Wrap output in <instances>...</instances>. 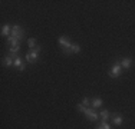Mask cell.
Here are the masks:
<instances>
[{
  "label": "cell",
  "mask_w": 135,
  "mask_h": 129,
  "mask_svg": "<svg viewBox=\"0 0 135 129\" xmlns=\"http://www.w3.org/2000/svg\"><path fill=\"white\" fill-rule=\"evenodd\" d=\"M122 73V66L119 62H115L114 64L111 66V69L108 70V76L112 77V79H117V77H119Z\"/></svg>",
  "instance_id": "obj_1"
},
{
  "label": "cell",
  "mask_w": 135,
  "mask_h": 129,
  "mask_svg": "<svg viewBox=\"0 0 135 129\" xmlns=\"http://www.w3.org/2000/svg\"><path fill=\"white\" fill-rule=\"evenodd\" d=\"M40 49H42V47L37 46L35 50H29L27 53H26V56H25V57H26V62H29V63H36L37 59H39Z\"/></svg>",
  "instance_id": "obj_2"
},
{
  "label": "cell",
  "mask_w": 135,
  "mask_h": 129,
  "mask_svg": "<svg viewBox=\"0 0 135 129\" xmlns=\"http://www.w3.org/2000/svg\"><path fill=\"white\" fill-rule=\"evenodd\" d=\"M10 36L19 39V40L22 42V39H23V36H25L23 27H22V26H19V24H13V26H12V33H10Z\"/></svg>",
  "instance_id": "obj_3"
},
{
  "label": "cell",
  "mask_w": 135,
  "mask_h": 129,
  "mask_svg": "<svg viewBox=\"0 0 135 129\" xmlns=\"http://www.w3.org/2000/svg\"><path fill=\"white\" fill-rule=\"evenodd\" d=\"M83 115H85V118L88 119V121H91V122H96L99 119V113L95 111L94 108H92V109L86 108V111L83 112Z\"/></svg>",
  "instance_id": "obj_4"
},
{
  "label": "cell",
  "mask_w": 135,
  "mask_h": 129,
  "mask_svg": "<svg viewBox=\"0 0 135 129\" xmlns=\"http://www.w3.org/2000/svg\"><path fill=\"white\" fill-rule=\"evenodd\" d=\"M81 52V44L78 43H72L68 49H62L63 54H72V53H79Z\"/></svg>",
  "instance_id": "obj_5"
},
{
  "label": "cell",
  "mask_w": 135,
  "mask_h": 129,
  "mask_svg": "<svg viewBox=\"0 0 135 129\" xmlns=\"http://www.w3.org/2000/svg\"><path fill=\"white\" fill-rule=\"evenodd\" d=\"M13 66L16 67V70H17V72H23V70H25V67H26V64H25V60L22 59L20 56H17V57L15 59Z\"/></svg>",
  "instance_id": "obj_6"
},
{
  "label": "cell",
  "mask_w": 135,
  "mask_h": 129,
  "mask_svg": "<svg viewBox=\"0 0 135 129\" xmlns=\"http://www.w3.org/2000/svg\"><path fill=\"white\" fill-rule=\"evenodd\" d=\"M57 43H59V46L62 47V49H68V47L72 44L68 36H59V37H57Z\"/></svg>",
  "instance_id": "obj_7"
},
{
  "label": "cell",
  "mask_w": 135,
  "mask_h": 129,
  "mask_svg": "<svg viewBox=\"0 0 135 129\" xmlns=\"http://www.w3.org/2000/svg\"><path fill=\"white\" fill-rule=\"evenodd\" d=\"M111 119H112V123L115 126H119V125H122V122H124V116L121 113H114L111 116Z\"/></svg>",
  "instance_id": "obj_8"
},
{
  "label": "cell",
  "mask_w": 135,
  "mask_h": 129,
  "mask_svg": "<svg viewBox=\"0 0 135 129\" xmlns=\"http://www.w3.org/2000/svg\"><path fill=\"white\" fill-rule=\"evenodd\" d=\"M121 66L124 67V69H129L131 64H132V59L131 57H124V59H121Z\"/></svg>",
  "instance_id": "obj_9"
},
{
  "label": "cell",
  "mask_w": 135,
  "mask_h": 129,
  "mask_svg": "<svg viewBox=\"0 0 135 129\" xmlns=\"http://www.w3.org/2000/svg\"><path fill=\"white\" fill-rule=\"evenodd\" d=\"M9 33H12V26L10 24H3L2 26V36L9 37V36H10Z\"/></svg>",
  "instance_id": "obj_10"
},
{
  "label": "cell",
  "mask_w": 135,
  "mask_h": 129,
  "mask_svg": "<svg viewBox=\"0 0 135 129\" xmlns=\"http://www.w3.org/2000/svg\"><path fill=\"white\" fill-rule=\"evenodd\" d=\"M99 118L102 119V122H108V119H111V113H109V111L104 109V111H101V113H99Z\"/></svg>",
  "instance_id": "obj_11"
},
{
  "label": "cell",
  "mask_w": 135,
  "mask_h": 129,
  "mask_svg": "<svg viewBox=\"0 0 135 129\" xmlns=\"http://www.w3.org/2000/svg\"><path fill=\"white\" fill-rule=\"evenodd\" d=\"M102 103H104V101H102V99L95 98V99H92V101H91V106H92L94 109H98V108H101V106H102Z\"/></svg>",
  "instance_id": "obj_12"
},
{
  "label": "cell",
  "mask_w": 135,
  "mask_h": 129,
  "mask_svg": "<svg viewBox=\"0 0 135 129\" xmlns=\"http://www.w3.org/2000/svg\"><path fill=\"white\" fill-rule=\"evenodd\" d=\"M27 46H29V49H30V50H35L39 44H37V42H36V39H35V37H30V39H27Z\"/></svg>",
  "instance_id": "obj_13"
},
{
  "label": "cell",
  "mask_w": 135,
  "mask_h": 129,
  "mask_svg": "<svg viewBox=\"0 0 135 129\" xmlns=\"http://www.w3.org/2000/svg\"><path fill=\"white\" fill-rule=\"evenodd\" d=\"M13 63H15V57H12L10 54H9V56H6L4 59H3V64H4V66H9V67H10Z\"/></svg>",
  "instance_id": "obj_14"
},
{
  "label": "cell",
  "mask_w": 135,
  "mask_h": 129,
  "mask_svg": "<svg viewBox=\"0 0 135 129\" xmlns=\"http://www.w3.org/2000/svg\"><path fill=\"white\" fill-rule=\"evenodd\" d=\"M7 42H9V44H10V46H19V44H20V40H19V39H16V37H13V36H9L7 37Z\"/></svg>",
  "instance_id": "obj_15"
},
{
  "label": "cell",
  "mask_w": 135,
  "mask_h": 129,
  "mask_svg": "<svg viewBox=\"0 0 135 129\" xmlns=\"http://www.w3.org/2000/svg\"><path fill=\"white\" fill-rule=\"evenodd\" d=\"M96 129H112V126L108 123V122H101V123L96 126Z\"/></svg>",
  "instance_id": "obj_16"
},
{
  "label": "cell",
  "mask_w": 135,
  "mask_h": 129,
  "mask_svg": "<svg viewBox=\"0 0 135 129\" xmlns=\"http://www.w3.org/2000/svg\"><path fill=\"white\" fill-rule=\"evenodd\" d=\"M76 109H78L79 112H82V113H83V112L86 111V106H83L82 103H78V105H76Z\"/></svg>",
  "instance_id": "obj_17"
},
{
  "label": "cell",
  "mask_w": 135,
  "mask_h": 129,
  "mask_svg": "<svg viewBox=\"0 0 135 129\" xmlns=\"http://www.w3.org/2000/svg\"><path fill=\"white\" fill-rule=\"evenodd\" d=\"M82 105L88 108V106L91 105V101H89V98H83V99H82Z\"/></svg>",
  "instance_id": "obj_18"
}]
</instances>
